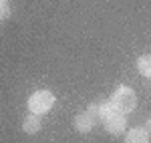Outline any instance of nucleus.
<instances>
[{"label": "nucleus", "instance_id": "f257e3e1", "mask_svg": "<svg viewBox=\"0 0 151 143\" xmlns=\"http://www.w3.org/2000/svg\"><path fill=\"white\" fill-rule=\"evenodd\" d=\"M111 103H113V107H115L119 113L127 115V113H131V111L135 109V105H137V97H135V93H133L131 87L121 85V87H117L115 93L111 95Z\"/></svg>", "mask_w": 151, "mask_h": 143}, {"label": "nucleus", "instance_id": "f03ea898", "mask_svg": "<svg viewBox=\"0 0 151 143\" xmlns=\"http://www.w3.org/2000/svg\"><path fill=\"white\" fill-rule=\"evenodd\" d=\"M28 109H30V113H35V115H45L47 111L52 109L55 105V95L47 91V89H40V91H36L32 95L28 97Z\"/></svg>", "mask_w": 151, "mask_h": 143}, {"label": "nucleus", "instance_id": "7ed1b4c3", "mask_svg": "<svg viewBox=\"0 0 151 143\" xmlns=\"http://www.w3.org/2000/svg\"><path fill=\"white\" fill-rule=\"evenodd\" d=\"M103 125H105V131L107 133H111V135H121V133H125V129H127V119H125L123 113L117 111L115 115H111L109 119L103 121Z\"/></svg>", "mask_w": 151, "mask_h": 143}, {"label": "nucleus", "instance_id": "20e7f679", "mask_svg": "<svg viewBox=\"0 0 151 143\" xmlns=\"http://www.w3.org/2000/svg\"><path fill=\"white\" fill-rule=\"evenodd\" d=\"M95 123H97V119L91 117V115L85 111V113H81V115L75 117V129H77L79 133H89L95 127Z\"/></svg>", "mask_w": 151, "mask_h": 143}, {"label": "nucleus", "instance_id": "39448f33", "mask_svg": "<svg viewBox=\"0 0 151 143\" xmlns=\"http://www.w3.org/2000/svg\"><path fill=\"white\" fill-rule=\"evenodd\" d=\"M125 143H149V133L145 127H133L125 135Z\"/></svg>", "mask_w": 151, "mask_h": 143}, {"label": "nucleus", "instance_id": "423d86ee", "mask_svg": "<svg viewBox=\"0 0 151 143\" xmlns=\"http://www.w3.org/2000/svg\"><path fill=\"white\" fill-rule=\"evenodd\" d=\"M40 117L38 115H28V117H24V121H22V131L24 133H28V135H32V133H38L40 131Z\"/></svg>", "mask_w": 151, "mask_h": 143}, {"label": "nucleus", "instance_id": "0eeeda50", "mask_svg": "<svg viewBox=\"0 0 151 143\" xmlns=\"http://www.w3.org/2000/svg\"><path fill=\"white\" fill-rule=\"evenodd\" d=\"M137 71L143 77L151 79V55H141L139 59H137Z\"/></svg>", "mask_w": 151, "mask_h": 143}, {"label": "nucleus", "instance_id": "6e6552de", "mask_svg": "<svg viewBox=\"0 0 151 143\" xmlns=\"http://www.w3.org/2000/svg\"><path fill=\"white\" fill-rule=\"evenodd\" d=\"M115 113H117V109L113 107L111 99H109V101H99V119H101V121L109 119V117L115 115Z\"/></svg>", "mask_w": 151, "mask_h": 143}, {"label": "nucleus", "instance_id": "1a4fd4ad", "mask_svg": "<svg viewBox=\"0 0 151 143\" xmlns=\"http://www.w3.org/2000/svg\"><path fill=\"white\" fill-rule=\"evenodd\" d=\"M87 113H89L91 117H95V119H99V103H91L89 109H87Z\"/></svg>", "mask_w": 151, "mask_h": 143}, {"label": "nucleus", "instance_id": "9d476101", "mask_svg": "<svg viewBox=\"0 0 151 143\" xmlns=\"http://www.w3.org/2000/svg\"><path fill=\"white\" fill-rule=\"evenodd\" d=\"M145 129H147V133L151 135V117H149L147 121H145Z\"/></svg>", "mask_w": 151, "mask_h": 143}, {"label": "nucleus", "instance_id": "9b49d317", "mask_svg": "<svg viewBox=\"0 0 151 143\" xmlns=\"http://www.w3.org/2000/svg\"><path fill=\"white\" fill-rule=\"evenodd\" d=\"M4 4H8V0H0V6H4Z\"/></svg>", "mask_w": 151, "mask_h": 143}, {"label": "nucleus", "instance_id": "f8f14e48", "mask_svg": "<svg viewBox=\"0 0 151 143\" xmlns=\"http://www.w3.org/2000/svg\"><path fill=\"white\" fill-rule=\"evenodd\" d=\"M0 20H2V18H0Z\"/></svg>", "mask_w": 151, "mask_h": 143}]
</instances>
